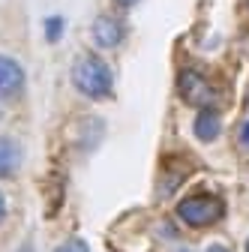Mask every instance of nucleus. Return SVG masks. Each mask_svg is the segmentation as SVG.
<instances>
[{
    "mask_svg": "<svg viewBox=\"0 0 249 252\" xmlns=\"http://www.w3.org/2000/svg\"><path fill=\"white\" fill-rule=\"evenodd\" d=\"M72 84L90 99H105V96H111L114 75L105 66V60L93 57V54H81L72 63Z\"/></svg>",
    "mask_w": 249,
    "mask_h": 252,
    "instance_id": "nucleus-1",
    "label": "nucleus"
},
{
    "mask_svg": "<svg viewBox=\"0 0 249 252\" xmlns=\"http://www.w3.org/2000/svg\"><path fill=\"white\" fill-rule=\"evenodd\" d=\"M225 213V204L210 195V192H195L189 198H183L177 204V216L183 219L186 225H192V228H204V225H213L216 219H222Z\"/></svg>",
    "mask_w": 249,
    "mask_h": 252,
    "instance_id": "nucleus-2",
    "label": "nucleus"
},
{
    "mask_svg": "<svg viewBox=\"0 0 249 252\" xmlns=\"http://www.w3.org/2000/svg\"><path fill=\"white\" fill-rule=\"evenodd\" d=\"M21 90H24V69H21V63L15 57L0 54V99L12 102V99L21 96Z\"/></svg>",
    "mask_w": 249,
    "mask_h": 252,
    "instance_id": "nucleus-3",
    "label": "nucleus"
},
{
    "mask_svg": "<svg viewBox=\"0 0 249 252\" xmlns=\"http://www.w3.org/2000/svg\"><path fill=\"white\" fill-rule=\"evenodd\" d=\"M177 90H180V96H183L186 102H189V105L207 108V102H210V87H207V81H204V78H201L198 72H192V69L180 72Z\"/></svg>",
    "mask_w": 249,
    "mask_h": 252,
    "instance_id": "nucleus-4",
    "label": "nucleus"
},
{
    "mask_svg": "<svg viewBox=\"0 0 249 252\" xmlns=\"http://www.w3.org/2000/svg\"><path fill=\"white\" fill-rule=\"evenodd\" d=\"M123 36H126V33H123V24L117 18L99 15L96 21H93V39H96L99 48H114V45L123 42Z\"/></svg>",
    "mask_w": 249,
    "mask_h": 252,
    "instance_id": "nucleus-5",
    "label": "nucleus"
},
{
    "mask_svg": "<svg viewBox=\"0 0 249 252\" xmlns=\"http://www.w3.org/2000/svg\"><path fill=\"white\" fill-rule=\"evenodd\" d=\"M21 168V144L15 138H0V177H12Z\"/></svg>",
    "mask_w": 249,
    "mask_h": 252,
    "instance_id": "nucleus-6",
    "label": "nucleus"
},
{
    "mask_svg": "<svg viewBox=\"0 0 249 252\" xmlns=\"http://www.w3.org/2000/svg\"><path fill=\"white\" fill-rule=\"evenodd\" d=\"M195 135L201 138V141H213L216 135H219V111L216 108H201L198 114H195Z\"/></svg>",
    "mask_w": 249,
    "mask_h": 252,
    "instance_id": "nucleus-7",
    "label": "nucleus"
},
{
    "mask_svg": "<svg viewBox=\"0 0 249 252\" xmlns=\"http://www.w3.org/2000/svg\"><path fill=\"white\" fill-rule=\"evenodd\" d=\"M60 33H63V18H45V39L57 42Z\"/></svg>",
    "mask_w": 249,
    "mask_h": 252,
    "instance_id": "nucleus-8",
    "label": "nucleus"
},
{
    "mask_svg": "<svg viewBox=\"0 0 249 252\" xmlns=\"http://www.w3.org/2000/svg\"><path fill=\"white\" fill-rule=\"evenodd\" d=\"M54 252H90V249H87V243H84L81 237H69V240L60 243Z\"/></svg>",
    "mask_w": 249,
    "mask_h": 252,
    "instance_id": "nucleus-9",
    "label": "nucleus"
},
{
    "mask_svg": "<svg viewBox=\"0 0 249 252\" xmlns=\"http://www.w3.org/2000/svg\"><path fill=\"white\" fill-rule=\"evenodd\" d=\"M240 144L249 150V123H243V129H240Z\"/></svg>",
    "mask_w": 249,
    "mask_h": 252,
    "instance_id": "nucleus-10",
    "label": "nucleus"
},
{
    "mask_svg": "<svg viewBox=\"0 0 249 252\" xmlns=\"http://www.w3.org/2000/svg\"><path fill=\"white\" fill-rule=\"evenodd\" d=\"M3 216H6V195L0 192V222H3Z\"/></svg>",
    "mask_w": 249,
    "mask_h": 252,
    "instance_id": "nucleus-11",
    "label": "nucleus"
},
{
    "mask_svg": "<svg viewBox=\"0 0 249 252\" xmlns=\"http://www.w3.org/2000/svg\"><path fill=\"white\" fill-rule=\"evenodd\" d=\"M117 3H120V6H135L138 0H117Z\"/></svg>",
    "mask_w": 249,
    "mask_h": 252,
    "instance_id": "nucleus-12",
    "label": "nucleus"
},
{
    "mask_svg": "<svg viewBox=\"0 0 249 252\" xmlns=\"http://www.w3.org/2000/svg\"><path fill=\"white\" fill-rule=\"evenodd\" d=\"M207 252H228V249H225V246H219V243H216V246H210Z\"/></svg>",
    "mask_w": 249,
    "mask_h": 252,
    "instance_id": "nucleus-13",
    "label": "nucleus"
},
{
    "mask_svg": "<svg viewBox=\"0 0 249 252\" xmlns=\"http://www.w3.org/2000/svg\"><path fill=\"white\" fill-rule=\"evenodd\" d=\"M246 252H249V243H246Z\"/></svg>",
    "mask_w": 249,
    "mask_h": 252,
    "instance_id": "nucleus-14",
    "label": "nucleus"
}]
</instances>
